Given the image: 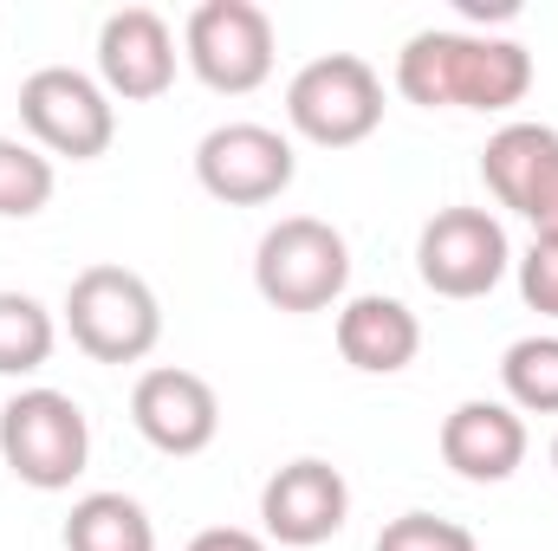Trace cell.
I'll list each match as a JSON object with an SVG mask.
<instances>
[{
	"label": "cell",
	"mask_w": 558,
	"mask_h": 551,
	"mask_svg": "<svg viewBox=\"0 0 558 551\" xmlns=\"http://www.w3.org/2000/svg\"><path fill=\"white\" fill-rule=\"evenodd\" d=\"M397 91L422 111H513L533 91V52L494 33L422 26L397 52Z\"/></svg>",
	"instance_id": "obj_1"
},
{
	"label": "cell",
	"mask_w": 558,
	"mask_h": 551,
	"mask_svg": "<svg viewBox=\"0 0 558 551\" xmlns=\"http://www.w3.org/2000/svg\"><path fill=\"white\" fill-rule=\"evenodd\" d=\"M0 461L33 493H65L92 461V421L65 390H20L0 403Z\"/></svg>",
	"instance_id": "obj_2"
},
{
	"label": "cell",
	"mask_w": 558,
	"mask_h": 551,
	"mask_svg": "<svg viewBox=\"0 0 558 551\" xmlns=\"http://www.w3.org/2000/svg\"><path fill=\"white\" fill-rule=\"evenodd\" d=\"M65 331L92 364H143L162 338V305L131 267H85L65 285Z\"/></svg>",
	"instance_id": "obj_3"
},
{
	"label": "cell",
	"mask_w": 558,
	"mask_h": 551,
	"mask_svg": "<svg viewBox=\"0 0 558 551\" xmlns=\"http://www.w3.org/2000/svg\"><path fill=\"white\" fill-rule=\"evenodd\" d=\"M254 285L274 311H325L351 285V247L318 215H286L254 247Z\"/></svg>",
	"instance_id": "obj_4"
},
{
	"label": "cell",
	"mask_w": 558,
	"mask_h": 551,
	"mask_svg": "<svg viewBox=\"0 0 558 551\" xmlns=\"http://www.w3.org/2000/svg\"><path fill=\"white\" fill-rule=\"evenodd\" d=\"M286 124L318 149H351V143L377 137V124H384L377 65L357 52H325V59L299 65L286 85Z\"/></svg>",
	"instance_id": "obj_5"
},
{
	"label": "cell",
	"mask_w": 558,
	"mask_h": 551,
	"mask_svg": "<svg viewBox=\"0 0 558 551\" xmlns=\"http://www.w3.org/2000/svg\"><path fill=\"white\" fill-rule=\"evenodd\" d=\"M20 124L46 156H72V162H98L118 137V105L111 91L78 72V65H39L20 78Z\"/></svg>",
	"instance_id": "obj_6"
},
{
	"label": "cell",
	"mask_w": 558,
	"mask_h": 551,
	"mask_svg": "<svg viewBox=\"0 0 558 551\" xmlns=\"http://www.w3.org/2000/svg\"><path fill=\"white\" fill-rule=\"evenodd\" d=\"M182 59L189 72L221 91V98H247L274 78V20L254 0H202L182 26Z\"/></svg>",
	"instance_id": "obj_7"
},
{
	"label": "cell",
	"mask_w": 558,
	"mask_h": 551,
	"mask_svg": "<svg viewBox=\"0 0 558 551\" xmlns=\"http://www.w3.org/2000/svg\"><path fill=\"white\" fill-rule=\"evenodd\" d=\"M513 267V241L487 208H435L416 234V273L435 298H487Z\"/></svg>",
	"instance_id": "obj_8"
},
{
	"label": "cell",
	"mask_w": 558,
	"mask_h": 551,
	"mask_svg": "<svg viewBox=\"0 0 558 551\" xmlns=\"http://www.w3.org/2000/svg\"><path fill=\"white\" fill-rule=\"evenodd\" d=\"M292 175H299V156L274 124H215L195 143V182L228 208L279 201L292 188Z\"/></svg>",
	"instance_id": "obj_9"
},
{
	"label": "cell",
	"mask_w": 558,
	"mask_h": 551,
	"mask_svg": "<svg viewBox=\"0 0 558 551\" xmlns=\"http://www.w3.org/2000/svg\"><path fill=\"white\" fill-rule=\"evenodd\" d=\"M481 182L500 208L533 221V241H558V131L553 124H500L481 149Z\"/></svg>",
	"instance_id": "obj_10"
},
{
	"label": "cell",
	"mask_w": 558,
	"mask_h": 551,
	"mask_svg": "<svg viewBox=\"0 0 558 551\" xmlns=\"http://www.w3.org/2000/svg\"><path fill=\"white\" fill-rule=\"evenodd\" d=\"M351 519V487L331 461L318 454H299L286 461L274 480L260 487V526H267V546H292L312 551L325 539H338Z\"/></svg>",
	"instance_id": "obj_11"
},
{
	"label": "cell",
	"mask_w": 558,
	"mask_h": 551,
	"mask_svg": "<svg viewBox=\"0 0 558 551\" xmlns=\"http://www.w3.org/2000/svg\"><path fill=\"white\" fill-rule=\"evenodd\" d=\"M131 421H137V434L156 454L189 461V454H202L221 434V396H215L208 377L156 364V370H143L137 390H131Z\"/></svg>",
	"instance_id": "obj_12"
},
{
	"label": "cell",
	"mask_w": 558,
	"mask_h": 551,
	"mask_svg": "<svg viewBox=\"0 0 558 551\" xmlns=\"http://www.w3.org/2000/svg\"><path fill=\"white\" fill-rule=\"evenodd\" d=\"M175 33L156 7H118L98 26V85L124 105H149L175 85Z\"/></svg>",
	"instance_id": "obj_13"
},
{
	"label": "cell",
	"mask_w": 558,
	"mask_h": 551,
	"mask_svg": "<svg viewBox=\"0 0 558 551\" xmlns=\"http://www.w3.org/2000/svg\"><path fill=\"white\" fill-rule=\"evenodd\" d=\"M441 461L474 480V487H500L520 474L526 461V421L513 403H494V396H468L454 403L441 421Z\"/></svg>",
	"instance_id": "obj_14"
},
{
	"label": "cell",
	"mask_w": 558,
	"mask_h": 551,
	"mask_svg": "<svg viewBox=\"0 0 558 551\" xmlns=\"http://www.w3.org/2000/svg\"><path fill=\"white\" fill-rule=\"evenodd\" d=\"M422 351V325L416 311L390 292H364L338 311V357L364 377H397L410 370Z\"/></svg>",
	"instance_id": "obj_15"
},
{
	"label": "cell",
	"mask_w": 558,
	"mask_h": 551,
	"mask_svg": "<svg viewBox=\"0 0 558 551\" xmlns=\"http://www.w3.org/2000/svg\"><path fill=\"white\" fill-rule=\"evenodd\" d=\"M59 539H65V551H156V519L143 513V500L105 487V493L72 500Z\"/></svg>",
	"instance_id": "obj_16"
},
{
	"label": "cell",
	"mask_w": 558,
	"mask_h": 551,
	"mask_svg": "<svg viewBox=\"0 0 558 551\" xmlns=\"http://www.w3.org/2000/svg\"><path fill=\"white\" fill-rule=\"evenodd\" d=\"M500 390H507V403L520 415H558V338L553 331H533V338L507 344Z\"/></svg>",
	"instance_id": "obj_17"
},
{
	"label": "cell",
	"mask_w": 558,
	"mask_h": 551,
	"mask_svg": "<svg viewBox=\"0 0 558 551\" xmlns=\"http://www.w3.org/2000/svg\"><path fill=\"white\" fill-rule=\"evenodd\" d=\"M59 325L33 292H0V377H33L52 364Z\"/></svg>",
	"instance_id": "obj_18"
},
{
	"label": "cell",
	"mask_w": 558,
	"mask_h": 551,
	"mask_svg": "<svg viewBox=\"0 0 558 551\" xmlns=\"http://www.w3.org/2000/svg\"><path fill=\"white\" fill-rule=\"evenodd\" d=\"M52 156L20 137H0V221H33L52 201Z\"/></svg>",
	"instance_id": "obj_19"
},
{
	"label": "cell",
	"mask_w": 558,
	"mask_h": 551,
	"mask_svg": "<svg viewBox=\"0 0 558 551\" xmlns=\"http://www.w3.org/2000/svg\"><path fill=\"white\" fill-rule=\"evenodd\" d=\"M371 551H481V546H474V532H468V526H454V519L403 513V519H390V526L377 532V546H371Z\"/></svg>",
	"instance_id": "obj_20"
},
{
	"label": "cell",
	"mask_w": 558,
	"mask_h": 551,
	"mask_svg": "<svg viewBox=\"0 0 558 551\" xmlns=\"http://www.w3.org/2000/svg\"><path fill=\"white\" fill-rule=\"evenodd\" d=\"M513 273H520V298H526L539 318H558V241H533V247L513 260Z\"/></svg>",
	"instance_id": "obj_21"
},
{
	"label": "cell",
	"mask_w": 558,
	"mask_h": 551,
	"mask_svg": "<svg viewBox=\"0 0 558 551\" xmlns=\"http://www.w3.org/2000/svg\"><path fill=\"white\" fill-rule=\"evenodd\" d=\"M189 551H274L260 532H247V526H208V532H195Z\"/></svg>",
	"instance_id": "obj_22"
},
{
	"label": "cell",
	"mask_w": 558,
	"mask_h": 551,
	"mask_svg": "<svg viewBox=\"0 0 558 551\" xmlns=\"http://www.w3.org/2000/svg\"><path fill=\"white\" fill-rule=\"evenodd\" d=\"M553 467H558V434H553Z\"/></svg>",
	"instance_id": "obj_23"
}]
</instances>
